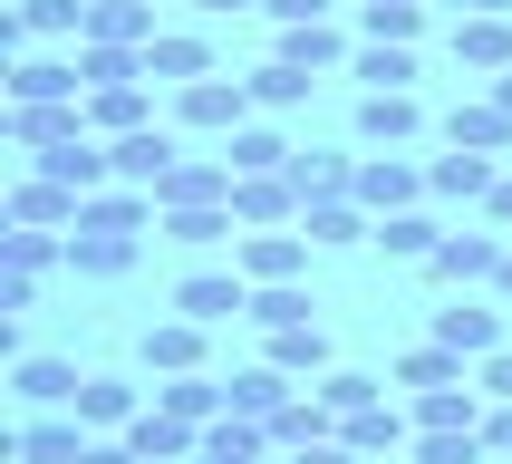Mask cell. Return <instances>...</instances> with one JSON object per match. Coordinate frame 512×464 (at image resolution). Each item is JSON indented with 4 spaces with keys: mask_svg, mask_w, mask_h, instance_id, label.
Returning a JSON list of instances; mask_svg holds the SVG:
<instances>
[{
    "mask_svg": "<svg viewBox=\"0 0 512 464\" xmlns=\"http://www.w3.org/2000/svg\"><path fill=\"white\" fill-rule=\"evenodd\" d=\"M174 310L203 319V329H223V319H252V290H242V271H184Z\"/></svg>",
    "mask_w": 512,
    "mask_h": 464,
    "instance_id": "obj_1",
    "label": "cell"
},
{
    "mask_svg": "<svg viewBox=\"0 0 512 464\" xmlns=\"http://www.w3.org/2000/svg\"><path fill=\"white\" fill-rule=\"evenodd\" d=\"M242 107H252V78H194V87H174V116L184 126H242Z\"/></svg>",
    "mask_w": 512,
    "mask_h": 464,
    "instance_id": "obj_2",
    "label": "cell"
},
{
    "mask_svg": "<svg viewBox=\"0 0 512 464\" xmlns=\"http://www.w3.org/2000/svg\"><path fill=\"white\" fill-rule=\"evenodd\" d=\"M107 155H116V184H145V194H155V184H165V174L184 165V155H174V136H165V126H136V136H116Z\"/></svg>",
    "mask_w": 512,
    "mask_h": 464,
    "instance_id": "obj_3",
    "label": "cell"
},
{
    "mask_svg": "<svg viewBox=\"0 0 512 464\" xmlns=\"http://www.w3.org/2000/svg\"><path fill=\"white\" fill-rule=\"evenodd\" d=\"M300 232H310V252H348V242H368V203L358 194H329V203H300Z\"/></svg>",
    "mask_w": 512,
    "mask_h": 464,
    "instance_id": "obj_4",
    "label": "cell"
},
{
    "mask_svg": "<svg viewBox=\"0 0 512 464\" xmlns=\"http://www.w3.org/2000/svg\"><path fill=\"white\" fill-rule=\"evenodd\" d=\"M78 39L87 49H145V39H155V10H145V0H87Z\"/></svg>",
    "mask_w": 512,
    "mask_h": 464,
    "instance_id": "obj_5",
    "label": "cell"
},
{
    "mask_svg": "<svg viewBox=\"0 0 512 464\" xmlns=\"http://www.w3.org/2000/svg\"><path fill=\"white\" fill-rule=\"evenodd\" d=\"M78 87H87L78 58H20V68H10V107H58V97H78Z\"/></svg>",
    "mask_w": 512,
    "mask_h": 464,
    "instance_id": "obj_6",
    "label": "cell"
},
{
    "mask_svg": "<svg viewBox=\"0 0 512 464\" xmlns=\"http://www.w3.org/2000/svg\"><path fill=\"white\" fill-rule=\"evenodd\" d=\"M232 213H242L252 232H271V223L300 213V184H290V174H232Z\"/></svg>",
    "mask_w": 512,
    "mask_h": 464,
    "instance_id": "obj_7",
    "label": "cell"
},
{
    "mask_svg": "<svg viewBox=\"0 0 512 464\" xmlns=\"http://www.w3.org/2000/svg\"><path fill=\"white\" fill-rule=\"evenodd\" d=\"M416 426L426 435H484V387H426V397H416Z\"/></svg>",
    "mask_w": 512,
    "mask_h": 464,
    "instance_id": "obj_8",
    "label": "cell"
},
{
    "mask_svg": "<svg viewBox=\"0 0 512 464\" xmlns=\"http://www.w3.org/2000/svg\"><path fill=\"white\" fill-rule=\"evenodd\" d=\"M145 78L194 87V78H213V49H203L194 29H155V39H145Z\"/></svg>",
    "mask_w": 512,
    "mask_h": 464,
    "instance_id": "obj_9",
    "label": "cell"
},
{
    "mask_svg": "<svg viewBox=\"0 0 512 464\" xmlns=\"http://www.w3.org/2000/svg\"><path fill=\"white\" fill-rule=\"evenodd\" d=\"M426 271L435 281H493V271H503V242H493V232H445Z\"/></svg>",
    "mask_w": 512,
    "mask_h": 464,
    "instance_id": "obj_10",
    "label": "cell"
},
{
    "mask_svg": "<svg viewBox=\"0 0 512 464\" xmlns=\"http://www.w3.org/2000/svg\"><path fill=\"white\" fill-rule=\"evenodd\" d=\"M416 126H426V116H416L406 87H368V97H358V136H368V145H406Z\"/></svg>",
    "mask_w": 512,
    "mask_h": 464,
    "instance_id": "obj_11",
    "label": "cell"
},
{
    "mask_svg": "<svg viewBox=\"0 0 512 464\" xmlns=\"http://www.w3.org/2000/svg\"><path fill=\"white\" fill-rule=\"evenodd\" d=\"M87 136V107L68 97V107H10V145H29V155H49V145Z\"/></svg>",
    "mask_w": 512,
    "mask_h": 464,
    "instance_id": "obj_12",
    "label": "cell"
},
{
    "mask_svg": "<svg viewBox=\"0 0 512 464\" xmlns=\"http://www.w3.org/2000/svg\"><path fill=\"white\" fill-rule=\"evenodd\" d=\"M10 455H29V464H87V416H39V426H20L10 435Z\"/></svg>",
    "mask_w": 512,
    "mask_h": 464,
    "instance_id": "obj_13",
    "label": "cell"
},
{
    "mask_svg": "<svg viewBox=\"0 0 512 464\" xmlns=\"http://www.w3.org/2000/svg\"><path fill=\"white\" fill-rule=\"evenodd\" d=\"M455 58H464V68H512V10H474V20H455Z\"/></svg>",
    "mask_w": 512,
    "mask_h": 464,
    "instance_id": "obj_14",
    "label": "cell"
},
{
    "mask_svg": "<svg viewBox=\"0 0 512 464\" xmlns=\"http://www.w3.org/2000/svg\"><path fill=\"white\" fill-rule=\"evenodd\" d=\"M416 184H426V174L397 165V155H368V165H358V203H368V213H406V203H416Z\"/></svg>",
    "mask_w": 512,
    "mask_h": 464,
    "instance_id": "obj_15",
    "label": "cell"
},
{
    "mask_svg": "<svg viewBox=\"0 0 512 464\" xmlns=\"http://www.w3.org/2000/svg\"><path fill=\"white\" fill-rule=\"evenodd\" d=\"M310 261V232H252L242 242V281H290Z\"/></svg>",
    "mask_w": 512,
    "mask_h": 464,
    "instance_id": "obj_16",
    "label": "cell"
},
{
    "mask_svg": "<svg viewBox=\"0 0 512 464\" xmlns=\"http://www.w3.org/2000/svg\"><path fill=\"white\" fill-rule=\"evenodd\" d=\"M10 213H20V223H39V232H49V223H78L87 203H78V184H58V174H29L20 194H10Z\"/></svg>",
    "mask_w": 512,
    "mask_h": 464,
    "instance_id": "obj_17",
    "label": "cell"
},
{
    "mask_svg": "<svg viewBox=\"0 0 512 464\" xmlns=\"http://www.w3.org/2000/svg\"><path fill=\"white\" fill-rule=\"evenodd\" d=\"M126 445H136L145 464H184V455L203 445V435L184 426V416H165V406H155V416H136V426H126Z\"/></svg>",
    "mask_w": 512,
    "mask_h": 464,
    "instance_id": "obj_18",
    "label": "cell"
},
{
    "mask_svg": "<svg viewBox=\"0 0 512 464\" xmlns=\"http://www.w3.org/2000/svg\"><path fill=\"white\" fill-rule=\"evenodd\" d=\"M271 58H290V68H310V78H319V68H339V58H348V39H339L329 20H290Z\"/></svg>",
    "mask_w": 512,
    "mask_h": 464,
    "instance_id": "obj_19",
    "label": "cell"
},
{
    "mask_svg": "<svg viewBox=\"0 0 512 464\" xmlns=\"http://www.w3.org/2000/svg\"><path fill=\"white\" fill-rule=\"evenodd\" d=\"M435 339L455 348V358H493V348H503V319H493V310H464V300H455V310H435Z\"/></svg>",
    "mask_w": 512,
    "mask_h": 464,
    "instance_id": "obj_20",
    "label": "cell"
},
{
    "mask_svg": "<svg viewBox=\"0 0 512 464\" xmlns=\"http://www.w3.org/2000/svg\"><path fill=\"white\" fill-rule=\"evenodd\" d=\"M261 445H271V426H252V416H223V426H203L194 464H261Z\"/></svg>",
    "mask_w": 512,
    "mask_h": 464,
    "instance_id": "obj_21",
    "label": "cell"
},
{
    "mask_svg": "<svg viewBox=\"0 0 512 464\" xmlns=\"http://www.w3.org/2000/svg\"><path fill=\"white\" fill-rule=\"evenodd\" d=\"M145 116H155V97H145L136 78H126V87H97V97H87V126H97V136H136Z\"/></svg>",
    "mask_w": 512,
    "mask_h": 464,
    "instance_id": "obj_22",
    "label": "cell"
},
{
    "mask_svg": "<svg viewBox=\"0 0 512 464\" xmlns=\"http://www.w3.org/2000/svg\"><path fill=\"white\" fill-rule=\"evenodd\" d=\"M39 165H49L58 184H78V194H97V184L116 174V155H97V136H68V145H49Z\"/></svg>",
    "mask_w": 512,
    "mask_h": 464,
    "instance_id": "obj_23",
    "label": "cell"
},
{
    "mask_svg": "<svg viewBox=\"0 0 512 464\" xmlns=\"http://www.w3.org/2000/svg\"><path fill=\"white\" fill-rule=\"evenodd\" d=\"M377 252L387 261H435V242H445V232L426 223V213H377V232H368Z\"/></svg>",
    "mask_w": 512,
    "mask_h": 464,
    "instance_id": "obj_24",
    "label": "cell"
},
{
    "mask_svg": "<svg viewBox=\"0 0 512 464\" xmlns=\"http://www.w3.org/2000/svg\"><path fill=\"white\" fill-rule=\"evenodd\" d=\"M223 165L232 174H290V145L271 136V126H232V136H223Z\"/></svg>",
    "mask_w": 512,
    "mask_h": 464,
    "instance_id": "obj_25",
    "label": "cell"
},
{
    "mask_svg": "<svg viewBox=\"0 0 512 464\" xmlns=\"http://www.w3.org/2000/svg\"><path fill=\"white\" fill-rule=\"evenodd\" d=\"M126 261H136V232H68V271H97V281H107V271H126Z\"/></svg>",
    "mask_w": 512,
    "mask_h": 464,
    "instance_id": "obj_26",
    "label": "cell"
},
{
    "mask_svg": "<svg viewBox=\"0 0 512 464\" xmlns=\"http://www.w3.org/2000/svg\"><path fill=\"white\" fill-rule=\"evenodd\" d=\"M194 358H203V319H165V329H145V368L184 377Z\"/></svg>",
    "mask_w": 512,
    "mask_h": 464,
    "instance_id": "obj_27",
    "label": "cell"
},
{
    "mask_svg": "<svg viewBox=\"0 0 512 464\" xmlns=\"http://www.w3.org/2000/svg\"><path fill=\"white\" fill-rule=\"evenodd\" d=\"M290 184H300V203H329V194H358V165L348 155H290Z\"/></svg>",
    "mask_w": 512,
    "mask_h": 464,
    "instance_id": "obj_28",
    "label": "cell"
},
{
    "mask_svg": "<svg viewBox=\"0 0 512 464\" xmlns=\"http://www.w3.org/2000/svg\"><path fill=\"white\" fill-rule=\"evenodd\" d=\"M426 184H435V194H455V203H474V194H493L503 174H493V155H474V145H455V155H445V165H435Z\"/></svg>",
    "mask_w": 512,
    "mask_h": 464,
    "instance_id": "obj_29",
    "label": "cell"
},
{
    "mask_svg": "<svg viewBox=\"0 0 512 464\" xmlns=\"http://www.w3.org/2000/svg\"><path fill=\"white\" fill-rule=\"evenodd\" d=\"M281 387H290V368H242L232 377V416H252V426H271V416H281Z\"/></svg>",
    "mask_w": 512,
    "mask_h": 464,
    "instance_id": "obj_30",
    "label": "cell"
},
{
    "mask_svg": "<svg viewBox=\"0 0 512 464\" xmlns=\"http://www.w3.org/2000/svg\"><path fill=\"white\" fill-rule=\"evenodd\" d=\"M445 136L474 145V155H503V145H512V107H455V116H445Z\"/></svg>",
    "mask_w": 512,
    "mask_h": 464,
    "instance_id": "obj_31",
    "label": "cell"
},
{
    "mask_svg": "<svg viewBox=\"0 0 512 464\" xmlns=\"http://www.w3.org/2000/svg\"><path fill=\"white\" fill-rule=\"evenodd\" d=\"M68 406H78L87 426H136V387H126V377H87Z\"/></svg>",
    "mask_w": 512,
    "mask_h": 464,
    "instance_id": "obj_32",
    "label": "cell"
},
{
    "mask_svg": "<svg viewBox=\"0 0 512 464\" xmlns=\"http://www.w3.org/2000/svg\"><path fill=\"white\" fill-rule=\"evenodd\" d=\"M87 377L68 368V358H20V406H58V397H78Z\"/></svg>",
    "mask_w": 512,
    "mask_h": 464,
    "instance_id": "obj_33",
    "label": "cell"
},
{
    "mask_svg": "<svg viewBox=\"0 0 512 464\" xmlns=\"http://www.w3.org/2000/svg\"><path fill=\"white\" fill-rule=\"evenodd\" d=\"M58 29H87V0H20L10 39H58Z\"/></svg>",
    "mask_w": 512,
    "mask_h": 464,
    "instance_id": "obj_34",
    "label": "cell"
},
{
    "mask_svg": "<svg viewBox=\"0 0 512 464\" xmlns=\"http://www.w3.org/2000/svg\"><path fill=\"white\" fill-rule=\"evenodd\" d=\"M300 97H310V68H290V58L252 68V107H300Z\"/></svg>",
    "mask_w": 512,
    "mask_h": 464,
    "instance_id": "obj_35",
    "label": "cell"
},
{
    "mask_svg": "<svg viewBox=\"0 0 512 464\" xmlns=\"http://www.w3.org/2000/svg\"><path fill=\"white\" fill-rule=\"evenodd\" d=\"M271 368H290V377H300V368H329V339H319L310 319H290V329H271Z\"/></svg>",
    "mask_w": 512,
    "mask_h": 464,
    "instance_id": "obj_36",
    "label": "cell"
},
{
    "mask_svg": "<svg viewBox=\"0 0 512 464\" xmlns=\"http://www.w3.org/2000/svg\"><path fill=\"white\" fill-rule=\"evenodd\" d=\"M358 78H368V87H416V58H406V39H368V49H358Z\"/></svg>",
    "mask_w": 512,
    "mask_h": 464,
    "instance_id": "obj_37",
    "label": "cell"
},
{
    "mask_svg": "<svg viewBox=\"0 0 512 464\" xmlns=\"http://www.w3.org/2000/svg\"><path fill=\"white\" fill-rule=\"evenodd\" d=\"M358 29H368V39H416V29H426V0H368Z\"/></svg>",
    "mask_w": 512,
    "mask_h": 464,
    "instance_id": "obj_38",
    "label": "cell"
},
{
    "mask_svg": "<svg viewBox=\"0 0 512 464\" xmlns=\"http://www.w3.org/2000/svg\"><path fill=\"white\" fill-rule=\"evenodd\" d=\"M319 406H329V416L348 426L358 406H377V377H358V368H329V377H319Z\"/></svg>",
    "mask_w": 512,
    "mask_h": 464,
    "instance_id": "obj_39",
    "label": "cell"
},
{
    "mask_svg": "<svg viewBox=\"0 0 512 464\" xmlns=\"http://www.w3.org/2000/svg\"><path fill=\"white\" fill-rule=\"evenodd\" d=\"M377 445H406V426L387 406H358V416H348V455H377Z\"/></svg>",
    "mask_w": 512,
    "mask_h": 464,
    "instance_id": "obj_40",
    "label": "cell"
},
{
    "mask_svg": "<svg viewBox=\"0 0 512 464\" xmlns=\"http://www.w3.org/2000/svg\"><path fill=\"white\" fill-rule=\"evenodd\" d=\"M406 387H455V377H464V358H455V348H445V339H435V348H416V358H406Z\"/></svg>",
    "mask_w": 512,
    "mask_h": 464,
    "instance_id": "obj_41",
    "label": "cell"
},
{
    "mask_svg": "<svg viewBox=\"0 0 512 464\" xmlns=\"http://www.w3.org/2000/svg\"><path fill=\"white\" fill-rule=\"evenodd\" d=\"M484 397H512V348H493V358H484Z\"/></svg>",
    "mask_w": 512,
    "mask_h": 464,
    "instance_id": "obj_42",
    "label": "cell"
},
{
    "mask_svg": "<svg viewBox=\"0 0 512 464\" xmlns=\"http://www.w3.org/2000/svg\"><path fill=\"white\" fill-rule=\"evenodd\" d=\"M484 445H493V455H512V397H503V416H484Z\"/></svg>",
    "mask_w": 512,
    "mask_h": 464,
    "instance_id": "obj_43",
    "label": "cell"
},
{
    "mask_svg": "<svg viewBox=\"0 0 512 464\" xmlns=\"http://www.w3.org/2000/svg\"><path fill=\"white\" fill-rule=\"evenodd\" d=\"M87 464H145L136 445H87Z\"/></svg>",
    "mask_w": 512,
    "mask_h": 464,
    "instance_id": "obj_44",
    "label": "cell"
},
{
    "mask_svg": "<svg viewBox=\"0 0 512 464\" xmlns=\"http://www.w3.org/2000/svg\"><path fill=\"white\" fill-rule=\"evenodd\" d=\"M493 223H512V174H503V184H493Z\"/></svg>",
    "mask_w": 512,
    "mask_h": 464,
    "instance_id": "obj_45",
    "label": "cell"
},
{
    "mask_svg": "<svg viewBox=\"0 0 512 464\" xmlns=\"http://www.w3.org/2000/svg\"><path fill=\"white\" fill-rule=\"evenodd\" d=\"M194 10H213V20H223V10H252V0H194Z\"/></svg>",
    "mask_w": 512,
    "mask_h": 464,
    "instance_id": "obj_46",
    "label": "cell"
},
{
    "mask_svg": "<svg viewBox=\"0 0 512 464\" xmlns=\"http://www.w3.org/2000/svg\"><path fill=\"white\" fill-rule=\"evenodd\" d=\"M493 290H503V300H512V252H503V271H493Z\"/></svg>",
    "mask_w": 512,
    "mask_h": 464,
    "instance_id": "obj_47",
    "label": "cell"
},
{
    "mask_svg": "<svg viewBox=\"0 0 512 464\" xmlns=\"http://www.w3.org/2000/svg\"><path fill=\"white\" fill-rule=\"evenodd\" d=\"M493 107H512V68H503V87H493Z\"/></svg>",
    "mask_w": 512,
    "mask_h": 464,
    "instance_id": "obj_48",
    "label": "cell"
},
{
    "mask_svg": "<svg viewBox=\"0 0 512 464\" xmlns=\"http://www.w3.org/2000/svg\"><path fill=\"white\" fill-rule=\"evenodd\" d=\"M464 10H512V0H464Z\"/></svg>",
    "mask_w": 512,
    "mask_h": 464,
    "instance_id": "obj_49",
    "label": "cell"
}]
</instances>
